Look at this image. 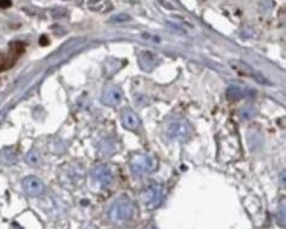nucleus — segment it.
I'll return each mask as SVG.
<instances>
[{
	"mask_svg": "<svg viewBox=\"0 0 286 229\" xmlns=\"http://www.w3.org/2000/svg\"><path fill=\"white\" fill-rule=\"evenodd\" d=\"M135 214V206L131 200L121 198L113 204L109 209V219L113 222H124L130 220Z\"/></svg>",
	"mask_w": 286,
	"mask_h": 229,
	"instance_id": "nucleus-1",
	"label": "nucleus"
},
{
	"mask_svg": "<svg viewBox=\"0 0 286 229\" xmlns=\"http://www.w3.org/2000/svg\"><path fill=\"white\" fill-rule=\"evenodd\" d=\"M130 166H131L132 172L136 176H143V175L155 171L158 168V163L152 155L137 154L131 158Z\"/></svg>",
	"mask_w": 286,
	"mask_h": 229,
	"instance_id": "nucleus-2",
	"label": "nucleus"
},
{
	"mask_svg": "<svg viewBox=\"0 0 286 229\" xmlns=\"http://www.w3.org/2000/svg\"><path fill=\"white\" fill-rule=\"evenodd\" d=\"M192 135V127L183 119H174L168 125V136L178 142H187Z\"/></svg>",
	"mask_w": 286,
	"mask_h": 229,
	"instance_id": "nucleus-3",
	"label": "nucleus"
},
{
	"mask_svg": "<svg viewBox=\"0 0 286 229\" xmlns=\"http://www.w3.org/2000/svg\"><path fill=\"white\" fill-rule=\"evenodd\" d=\"M24 47H25L24 42L21 41L10 42L8 52L4 56V57L0 59V72L10 69V68L16 63L19 56L24 52Z\"/></svg>",
	"mask_w": 286,
	"mask_h": 229,
	"instance_id": "nucleus-4",
	"label": "nucleus"
},
{
	"mask_svg": "<svg viewBox=\"0 0 286 229\" xmlns=\"http://www.w3.org/2000/svg\"><path fill=\"white\" fill-rule=\"evenodd\" d=\"M143 202L147 208H158L165 198V189L160 185H152L143 192Z\"/></svg>",
	"mask_w": 286,
	"mask_h": 229,
	"instance_id": "nucleus-5",
	"label": "nucleus"
},
{
	"mask_svg": "<svg viewBox=\"0 0 286 229\" xmlns=\"http://www.w3.org/2000/svg\"><path fill=\"white\" fill-rule=\"evenodd\" d=\"M229 63H231L232 68H233L236 72L239 73V74L250 76V78H253L255 79V80L259 81V83H262V84L268 83V81L266 80V79L263 78L260 73H257L253 67H250L248 63H245V62L238 61V59H232V61H229Z\"/></svg>",
	"mask_w": 286,
	"mask_h": 229,
	"instance_id": "nucleus-6",
	"label": "nucleus"
},
{
	"mask_svg": "<svg viewBox=\"0 0 286 229\" xmlns=\"http://www.w3.org/2000/svg\"><path fill=\"white\" fill-rule=\"evenodd\" d=\"M22 186H23L25 193L30 195V197H39V195H41L45 191V187L42 185L41 181L34 176L24 178L23 182H22Z\"/></svg>",
	"mask_w": 286,
	"mask_h": 229,
	"instance_id": "nucleus-7",
	"label": "nucleus"
},
{
	"mask_svg": "<svg viewBox=\"0 0 286 229\" xmlns=\"http://www.w3.org/2000/svg\"><path fill=\"white\" fill-rule=\"evenodd\" d=\"M93 177L102 187H109L113 183V175L106 165H98L93 169Z\"/></svg>",
	"mask_w": 286,
	"mask_h": 229,
	"instance_id": "nucleus-8",
	"label": "nucleus"
},
{
	"mask_svg": "<svg viewBox=\"0 0 286 229\" xmlns=\"http://www.w3.org/2000/svg\"><path fill=\"white\" fill-rule=\"evenodd\" d=\"M226 96L229 101H239L246 97H253L255 96V92L248 87L229 86L226 91Z\"/></svg>",
	"mask_w": 286,
	"mask_h": 229,
	"instance_id": "nucleus-9",
	"label": "nucleus"
},
{
	"mask_svg": "<svg viewBox=\"0 0 286 229\" xmlns=\"http://www.w3.org/2000/svg\"><path fill=\"white\" fill-rule=\"evenodd\" d=\"M121 98H123L121 90L115 86H109L104 90L102 101H103V103L107 104V106H117V104L121 102Z\"/></svg>",
	"mask_w": 286,
	"mask_h": 229,
	"instance_id": "nucleus-10",
	"label": "nucleus"
},
{
	"mask_svg": "<svg viewBox=\"0 0 286 229\" xmlns=\"http://www.w3.org/2000/svg\"><path fill=\"white\" fill-rule=\"evenodd\" d=\"M121 120H123V125L129 130H136L140 126V119L137 114L131 109H124L121 113Z\"/></svg>",
	"mask_w": 286,
	"mask_h": 229,
	"instance_id": "nucleus-11",
	"label": "nucleus"
},
{
	"mask_svg": "<svg viewBox=\"0 0 286 229\" xmlns=\"http://www.w3.org/2000/svg\"><path fill=\"white\" fill-rule=\"evenodd\" d=\"M138 62L144 70H152L157 64V57L151 52H142L138 58Z\"/></svg>",
	"mask_w": 286,
	"mask_h": 229,
	"instance_id": "nucleus-12",
	"label": "nucleus"
},
{
	"mask_svg": "<svg viewBox=\"0 0 286 229\" xmlns=\"http://www.w3.org/2000/svg\"><path fill=\"white\" fill-rule=\"evenodd\" d=\"M254 114H255V110L253 107H248V108L244 110V113H243V118L250 119V118H253Z\"/></svg>",
	"mask_w": 286,
	"mask_h": 229,
	"instance_id": "nucleus-13",
	"label": "nucleus"
},
{
	"mask_svg": "<svg viewBox=\"0 0 286 229\" xmlns=\"http://www.w3.org/2000/svg\"><path fill=\"white\" fill-rule=\"evenodd\" d=\"M11 6V0H0V7L8 8Z\"/></svg>",
	"mask_w": 286,
	"mask_h": 229,
	"instance_id": "nucleus-14",
	"label": "nucleus"
},
{
	"mask_svg": "<svg viewBox=\"0 0 286 229\" xmlns=\"http://www.w3.org/2000/svg\"><path fill=\"white\" fill-rule=\"evenodd\" d=\"M12 229H22L21 227H19L18 225H13V228Z\"/></svg>",
	"mask_w": 286,
	"mask_h": 229,
	"instance_id": "nucleus-15",
	"label": "nucleus"
},
{
	"mask_svg": "<svg viewBox=\"0 0 286 229\" xmlns=\"http://www.w3.org/2000/svg\"><path fill=\"white\" fill-rule=\"evenodd\" d=\"M147 229H155L154 227H149V228H147Z\"/></svg>",
	"mask_w": 286,
	"mask_h": 229,
	"instance_id": "nucleus-16",
	"label": "nucleus"
}]
</instances>
